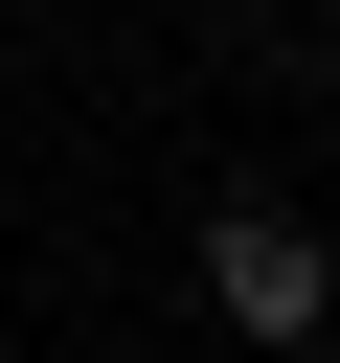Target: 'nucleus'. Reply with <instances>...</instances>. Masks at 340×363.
<instances>
[{"label": "nucleus", "instance_id": "nucleus-1", "mask_svg": "<svg viewBox=\"0 0 340 363\" xmlns=\"http://www.w3.org/2000/svg\"><path fill=\"white\" fill-rule=\"evenodd\" d=\"M317 295H340V250H317L295 204H227V227H204V318H227V340H317Z\"/></svg>", "mask_w": 340, "mask_h": 363}]
</instances>
